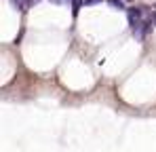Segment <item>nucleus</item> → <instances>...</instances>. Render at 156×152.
I'll use <instances>...</instances> for the list:
<instances>
[{
    "mask_svg": "<svg viewBox=\"0 0 156 152\" xmlns=\"http://www.w3.org/2000/svg\"><path fill=\"white\" fill-rule=\"evenodd\" d=\"M13 6L17 11H27L32 6V0H13Z\"/></svg>",
    "mask_w": 156,
    "mask_h": 152,
    "instance_id": "obj_1",
    "label": "nucleus"
},
{
    "mask_svg": "<svg viewBox=\"0 0 156 152\" xmlns=\"http://www.w3.org/2000/svg\"><path fill=\"white\" fill-rule=\"evenodd\" d=\"M108 4H110L114 11H125V2H122V0H108Z\"/></svg>",
    "mask_w": 156,
    "mask_h": 152,
    "instance_id": "obj_2",
    "label": "nucleus"
},
{
    "mask_svg": "<svg viewBox=\"0 0 156 152\" xmlns=\"http://www.w3.org/2000/svg\"><path fill=\"white\" fill-rule=\"evenodd\" d=\"M70 2H72V9H74V13H78V9H80L82 0H70Z\"/></svg>",
    "mask_w": 156,
    "mask_h": 152,
    "instance_id": "obj_3",
    "label": "nucleus"
},
{
    "mask_svg": "<svg viewBox=\"0 0 156 152\" xmlns=\"http://www.w3.org/2000/svg\"><path fill=\"white\" fill-rule=\"evenodd\" d=\"M97 2H104V0H84V4H97Z\"/></svg>",
    "mask_w": 156,
    "mask_h": 152,
    "instance_id": "obj_4",
    "label": "nucleus"
},
{
    "mask_svg": "<svg viewBox=\"0 0 156 152\" xmlns=\"http://www.w3.org/2000/svg\"><path fill=\"white\" fill-rule=\"evenodd\" d=\"M51 2H55V4H61V2H68V0H51Z\"/></svg>",
    "mask_w": 156,
    "mask_h": 152,
    "instance_id": "obj_5",
    "label": "nucleus"
},
{
    "mask_svg": "<svg viewBox=\"0 0 156 152\" xmlns=\"http://www.w3.org/2000/svg\"><path fill=\"white\" fill-rule=\"evenodd\" d=\"M154 25H156V13H154Z\"/></svg>",
    "mask_w": 156,
    "mask_h": 152,
    "instance_id": "obj_6",
    "label": "nucleus"
}]
</instances>
